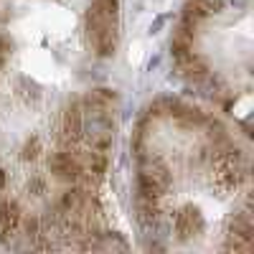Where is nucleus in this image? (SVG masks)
<instances>
[{
  "instance_id": "1",
  "label": "nucleus",
  "mask_w": 254,
  "mask_h": 254,
  "mask_svg": "<svg viewBox=\"0 0 254 254\" xmlns=\"http://www.w3.org/2000/svg\"><path fill=\"white\" fill-rule=\"evenodd\" d=\"M49 168H51V173H54L59 181H64V183H76L79 173L84 171L81 155L74 150V147H61V150L51 153Z\"/></svg>"
},
{
  "instance_id": "16",
  "label": "nucleus",
  "mask_w": 254,
  "mask_h": 254,
  "mask_svg": "<svg viewBox=\"0 0 254 254\" xmlns=\"http://www.w3.org/2000/svg\"><path fill=\"white\" fill-rule=\"evenodd\" d=\"M92 94L99 99V102H104V104H112L115 99H117V92L115 89H107V87H99V89H92Z\"/></svg>"
},
{
  "instance_id": "10",
  "label": "nucleus",
  "mask_w": 254,
  "mask_h": 254,
  "mask_svg": "<svg viewBox=\"0 0 254 254\" xmlns=\"http://www.w3.org/2000/svg\"><path fill=\"white\" fill-rule=\"evenodd\" d=\"M206 117H208V115H206L203 110H198V107H190V104H188L186 115L181 117V125H183V127H203Z\"/></svg>"
},
{
  "instance_id": "19",
  "label": "nucleus",
  "mask_w": 254,
  "mask_h": 254,
  "mask_svg": "<svg viewBox=\"0 0 254 254\" xmlns=\"http://www.w3.org/2000/svg\"><path fill=\"white\" fill-rule=\"evenodd\" d=\"M168 18H171V15H158V18L153 20V26H150V31H153V33H158V31H160V28H163V26L168 23Z\"/></svg>"
},
{
  "instance_id": "21",
  "label": "nucleus",
  "mask_w": 254,
  "mask_h": 254,
  "mask_svg": "<svg viewBox=\"0 0 254 254\" xmlns=\"http://www.w3.org/2000/svg\"><path fill=\"white\" fill-rule=\"evenodd\" d=\"M231 3H234L237 8H242V5H244V0H231Z\"/></svg>"
},
{
  "instance_id": "5",
  "label": "nucleus",
  "mask_w": 254,
  "mask_h": 254,
  "mask_svg": "<svg viewBox=\"0 0 254 254\" xmlns=\"http://www.w3.org/2000/svg\"><path fill=\"white\" fill-rule=\"evenodd\" d=\"M94 49H97V56L102 59H110L117 49V18H110L107 20V26H104L94 38Z\"/></svg>"
},
{
  "instance_id": "2",
  "label": "nucleus",
  "mask_w": 254,
  "mask_h": 254,
  "mask_svg": "<svg viewBox=\"0 0 254 254\" xmlns=\"http://www.w3.org/2000/svg\"><path fill=\"white\" fill-rule=\"evenodd\" d=\"M20 219H23L20 203L15 198H0V239L13 237L20 226Z\"/></svg>"
},
{
  "instance_id": "9",
  "label": "nucleus",
  "mask_w": 254,
  "mask_h": 254,
  "mask_svg": "<svg viewBox=\"0 0 254 254\" xmlns=\"http://www.w3.org/2000/svg\"><path fill=\"white\" fill-rule=\"evenodd\" d=\"M208 15L211 13H208L203 0H188V3L183 5V15L181 18H190V20H196V23H198L201 18H208Z\"/></svg>"
},
{
  "instance_id": "3",
  "label": "nucleus",
  "mask_w": 254,
  "mask_h": 254,
  "mask_svg": "<svg viewBox=\"0 0 254 254\" xmlns=\"http://www.w3.org/2000/svg\"><path fill=\"white\" fill-rule=\"evenodd\" d=\"M173 229H176V234L181 239H190L193 234H198V231L203 229V219H201V214L196 208L186 206L173 216Z\"/></svg>"
},
{
  "instance_id": "11",
  "label": "nucleus",
  "mask_w": 254,
  "mask_h": 254,
  "mask_svg": "<svg viewBox=\"0 0 254 254\" xmlns=\"http://www.w3.org/2000/svg\"><path fill=\"white\" fill-rule=\"evenodd\" d=\"M87 142H89L92 150H97V153H107V150H112V132L94 135V137H89Z\"/></svg>"
},
{
  "instance_id": "14",
  "label": "nucleus",
  "mask_w": 254,
  "mask_h": 254,
  "mask_svg": "<svg viewBox=\"0 0 254 254\" xmlns=\"http://www.w3.org/2000/svg\"><path fill=\"white\" fill-rule=\"evenodd\" d=\"M38 153H41V140H38V137H31V140L23 145V155H20V158H23V160H36Z\"/></svg>"
},
{
  "instance_id": "17",
  "label": "nucleus",
  "mask_w": 254,
  "mask_h": 254,
  "mask_svg": "<svg viewBox=\"0 0 254 254\" xmlns=\"http://www.w3.org/2000/svg\"><path fill=\"white\" fill-rule=\"evenodd\" d=\"M10 51H13V41H10L8 36L0 33V59H8Z\"/></svg>"
},
{
  "instance_id": "22",
  "label": "nucleus",
  "mask_w": 254,
  "mask_h": 254,
  "mask_svg": "<svg viewBox=\"0 0 254 254\" xmlns=\"http://www.w3.org/2000/svg\"><path fill=\"white\" fill-rule=\"evenodd\" d=\"M5 20H8V15H5V13H0V23H5Z\"/></svg>"
},
{
  "instance_id": "15",
  "label": "nucleus",
  "mask_w": 254,
  "mask_h": 254,
  "mask_svg": "<svg viewBox=\"0 0 254 254\" xmlns=\"http://www.w3.org/2000/svg\"><path fill=\"white\" fill-rule=\"evenodd\" d=\"M28 193L31 196H46V181L41 178V176H33L31 181H28Z\"/></svg>"
},
{
  "instance_id": "4",
  "label": "nucleus",
  "mask_w": 254,
  "mask_h": 254,
  "mask_svg": "<svg viewBox=\"0 0 254 254\" xmlns=\"http://www.w3.org/2000/svg\"><path fill=\"white\" fill-rule=\"evenodd\" d=\"M81 120H84V110H81V102L74 99L66 112H64V127H61V135L69 137L74 142H79L84 135H81Z\"/></svg>"
},
{
  "instance_id": "13",
  "label": "nucleus",
  "mask_w": 254,
  "mask_h": 254,
  "mask_svg": "<svg viewBox=\"0 0 254 254\" xmlns=\"http://www.w3.org/2000/svg\"><path fill=\"white\" fill-rule=\"evenodd\" d=\"M196 28H198L196 20L181 18V23H178V28H176V36H181V38H186V41H196Z\"/></svg>"
},
{
  "instance_id": "20",
  "label": "nucleus",
  "mask_w": 254,
  "mask_h": 254,
  "mask_svg": "<svg viewBox=\"0 0 254 254\" xmlns=\"http://www.w3.org/2000/svg\"><path fill=\"white\" fill-rule=\"evenodd\" d=\"M5 183H8V176H5V171H3V168H0V190L5 188Z\"/></svg>"
},
{
  "instance_id": "8",
  "label": "nucleus",
  "mask_w": 254,
  "mask_h": 254,
  "mask_svg": "<svg viewBox=\"0 0 254 254\" xmlns=\"http://www.w3.org/2000/svg\"><path fill=\"white\" fill-rule=\"evenodd\" d=\"M81 165L84 171H92L97 176H104V171H107V153H97L89 147V153L81 155Z\"/></svg>"
},
{
  "instance_id": "18",
  "label": "nucleus",
  "mask_w": 254,
  "mask_h": 254,
  "mask_svg": "<svg viewBox=\"0 0 254 254\" xmlns=\"http://www.w3.org/2000/svg\"><path fill=\"white\" fill-rule=\"evenodd\" d=\"M206 3V8H208V13L214 15V13H219L221 8H224V0H203Z\"/></svg>"
},
{
  "instance_id": "12",
  "label": "nucleus",
  "mask_w": 254,
  "mask_h": 254,
  "mask_svg": "<svg viewBox=\"0 0 254 254\" xmlns=\"http://www.w3.org/2000/svg\"><path fill=\"white\" fill-rule=\"evenodd\" d=\"M18 229H23V237H28L31 242L41 234V224H38V216H23L20 219V226Z\"/></svg>"
},
{
  "instance_id": "6",
  "label": "nucleus",
  "mask_w": 254,
  "mask_h": 254,
  "mask_svg": "<svg viewBox=\"0 0 254 254\" xmlns=\"http://www.w3.org/2000/svg\"><path fill=\"white\" fill-rule=\"evenodd\" d=\"M115 125H112V117L110 112H102V115H87L81 120V135L84 137H94V135H102V132H112Z\"/></svg>"
},
{
  "instance_id": "7",
  "label": "nucleus",
  "mask_w": 254,
  "mask_h": 254,
  "mask_svg": "<svg viewBox=\"0 0 254 254\" xmlns=\"http://www.w3.org/2000/svg\"><path fill=\"white\" fill-rule=\"evenodd\" d=\"M84 198H87V193H84L81 188H76V186L71 183V188L64 190V193L59 196V201H56L59 214H74V211H79L81 203H84Z\"/></svg>"
}]
</instances>
